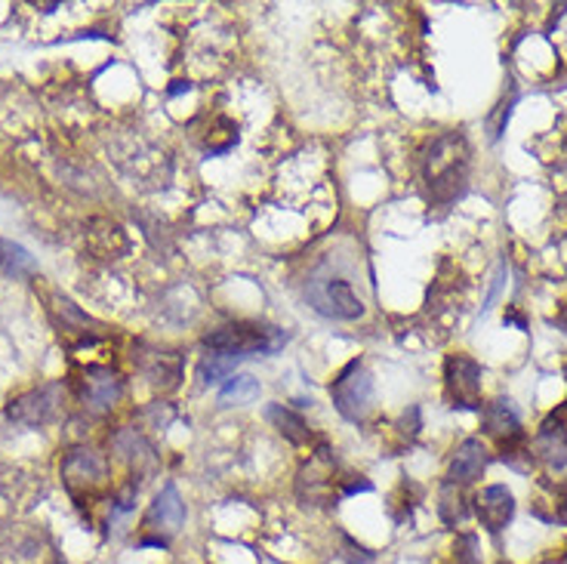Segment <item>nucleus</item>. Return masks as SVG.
<instances>
[{
	"mask_svg": "<svg viewBox=\"0 0 567 564\" xmlns=\"http://www.w3.org/2000/svg\"><path fill=\"white\" fill-rule=\"evenodd\" d=\"M308 306L321 312L325 318H337V322H358L364 315V303L358 300L349 281L342 278H318L308 281L306 287Z\"/></svg>",
	"mask_w": 567,
	"mask_h": 564,
	"instance_id": "obj_7",
	"label": "nucleus"
},
{
	"mask_svg": "<svg viewBox=\"0 0 567 564\" xmlns=\"http://www.w3.org/2000/svg\"><path fill=\"white\" fill-rule=\"evenodd\" d=\"M37 274V259L22 247V244L10 241V238H0V278H32Z\"/></svg>",
	"mask_w": 567,
	"mask_h": 564,
	"instance_id": "obj_17",
	"label": "nucleus"
},
{
	"mask_svg": "<svg viewBox=\"0 0 567 564\" xmlns=\"http://www.w3.org/2000/svg\"><path fill=\"white\" fill-rule=\"evenodd\" d=\"M63 395H66L63 383H44L32 392H22L19 398L7 404V419H13L19 426H47L59 417Z\"/></svg>",
	"mask_w": 567,
	"mask_h": 564,
	"instance_id": "obj_8",
	"label": "nucleus"
},
{
	"mask_svg": "<svg viewBox=\"0 0 567 564\" xmlns=\"http://www.w3.org/2000/svg\"><path fill=\"white\" fill-rule=\"evenodd\" d=\"M502 564H506V562H502Z\"/></svg>",
	"mask_w": 567,
	"mask_h": 564,
	"instance_id": "obj_24",
	"label": "nucleus"
},
{
	"mask_svg": "<svg viewBox=\"0 0 567 564\" xmlns=\"http://www.w3.org/2000/svg\"><path fill=\"white\" fill-rule=\"evenodd\" d=\"M487 448L481 444V438H466L460 448H456V453L451 456V466H447V482L454 484H472L478 482L481 475H485L487 469Z\"/></svg>",
	"mask_w": 567,
	"mask_h": 564,
	"instance_id": "obj_14",
	"label": "nucleus"
},
{
	"mask_svg": "<svg viewBox=\"0 0 567 564\" xmlns=\"http://www.w3.org/2000/svg\"><path fill=\"white\" fill-rule=\"evenodd\" d=\"M124 395V376L112 368H87L81 376V402L90 414H109Z\"/></svg>",
	"mask_w": 567,
	"mask_h": 564,
	"instance_id": "obj_10",
	"label": "nucleus"
},
{
	"mask_svg": "<svg viewBox=\"0 0 567 564\" xmlns=\"http://www.w3.org/2000/svg\"><path fill=\"white\" fill-rule=\"evenodd\" d=\"M287 346V334L260 322H235L216 327L204 337L207 352H226V356H275Z\"/></svg>",
	"mask_w": 567,
	"mask_h": 564,
	"instance_id": "obj_2",
	"label": "nucleus"
},
{
	"mask_svg": "<svg viewBox=\"0 0 567 564\" xmlns=\"http://www.w3.org/2000/svg\"><path fill=\"white\" fill-rule=\"evenodd\" d=\"M182 90H185V93H189V90H192V83L177 81V87H170V97H179V93H182Z\"/></svg>",
	"mask_w": 567,
	"mask_h": 564,
	"instance_id": "obj_21",
	"label": "nucleus"
},
{
	"mask_svg": "<svg viewBox=\"0 0 567 564\" xmlns=\"http://www.w3.org/2000/svg\"><path fill=\"white\" fill-rule=\"evenodd\" d=\"M330 402L340 410V417H345L349 422H361V419L371 417L373 380L361 358L349 361V364L337 373V380L330 383Z\"/></svg>",
	"mask_w": 567,
	"mask_h": 564,
	"instance_id": "obj_4",
	"label": "nucleus"
},
{
	"mask_svg": "<svg viewBox=\"0 0 567 564\" xmlns=\"http://www.w3.org/2000/svg\"><path fill=\"white\" fill-rule=\"evenodd\" d=\"M475 516L481 521V528L490 533H500L512 516H515V497L509 487L502 484H490L478 497H475Z\"/></svg>",
	"mask_w": 567,
	"mask_h": 564,
	"instance_id": "obj_11",
	"label": "nucleus"
},
{
	"mask_svg": "<svg viewBox=\"0 0 567 564\" xmlns=\"http://www.w3.org/2000/svg\"><path fill=\"white\" fill-rule=\"evenodd\" d=\"M63 482L78 506L93 503L109 484V460L93 448H71L63 460Z\"/></svg>",
	"mask_w": 567,
	"mask_h": 564,
	"instance_id": "obj_3",
	"label": "nucleus"
},
{
	"mask_svg": "<svg viewBox=\"0 0 567 564\" xmlns=\"http://www.w3.org/2000/svg\"><path fill=\"white\" fill-rule=\"evenodd\" d=\"M565 521H567V509H565Z\"/></svg>",
	"mask_w": 567,
	"mask_h": 564,
	"instance_id": "obj_23",
	"label": "nucleus"
},
{
	"mask_svg": "<svg viewBox=\"0 0 567 564\" xmlns=\"http://www.w3.org/2000/svg\"><path fill=\"white\" fill-rule=\"evenodd\" d=\"M265 417H269V422L277 429V436L287 438L296 448H303V444L311 441V429L306 426V419L299 417L296 410H291V407H284V404H269Z\"/></svg>",
	"mask_w": 567,
	"mask_h": 564,
	"instance_id": "obj_16",
	"label": "nucleus"
},
{
	"mask_svg": "<svg viewBox=\"0 0 567 564\" xmlns=\"http://www.w3.org/2000/svg\"><path fill=\"white\" fill-rule=\"evenodd\" d=\"M444 386L454 407L475 410L481 404V368L469 356H447L444 361Z\"/></svg>",
	"mask_w": 567,
	"mask_h": 564,
	"instance_id": "obj_9",
	"label": "nucleus"
},
{
	"mask_svg": "<svg viewBox=\"0 0 567 564\" xmlns=\"http://www.w3.org/2000/svg\"><path fill=\"white\" fill-rule=\"evenodd\" d=\"M543 564H567V559H562V562H543Z\"/></svg>",
	"mask_w": 567,
	"mask_h": 564,
	"instance_id": "obj_22",
	"label": "nucleus"
},
{
	"mask_svg": "<svg viewBox=\"0 0 567 564\" xmlns=\"http://www.w3.org/2000/svg\"><path fill=\"white\" fill-rule=\"evenodd\" d=\"M438 516L444 524H460L466 518V497H463V487L454 482L441 484V494H438Z\"/></svg>",
	"mask_w": 567,
	"mask_h": 564,
	"instance_id": "obj_20",
	"label": "nucleus"
},
{
	"mask_svg": "<svg viewBox=\"0 0 567 564\" xmlns=\"http://www.w3.org/2000/svg\"><path fill=\"white\" fill-rule=\"evenodd\" d=\"M182 521H185V503L179 497L177 484H163L161 490H158V497L148 506L146 521H143V533L146 537L139 540V546L163 549L177 537Z\"/></svg>",
	"mask_w": 567,
	"mask_h": 564,
	"instance_id": "obj_5",
	"label": "nucleus"
},
{
	"mask_svg": "<svg viewBox=\"0 0 567 564\" xmlns=\"http://www.w3.org/2000/svg\"><path fill=\"white\" fill-rule=\"evenodd\" d=\"M340 482L342 478H337L333 453L327 451V448H318L315 456L296 475V497L306 506H330V503L340 500V490H337Z\"/></svg>",
	"mask_w": 567,
	"mask_h": 564,
	"instance_id": "obj_6",
	"label": "nucleus"
},
{
	"mask_svg": "<svg viewBox=\"0 0 567 564\" xmlns=\"http://www.w3.org/2000/svg\"><path fill=\"white\" fill-rule=\"evenodd\" d=\"M114 453H121V460H127V466L133 469V482L139 478V484H143L146 475L158 469V453L148 444L146 436L136 429H124L114 436Z\"/></svg>",
	"mask_w": 567,
	"mask_h": 564,
	"instance_id": "obj_13",
	"label": "nucleus"
},
{
	"mask_svg": "<svg viewBox=\"0 0 567 564\" xmlns=\"http://www.w3.org/2000/svg\"><path fill=\"white\" fill-rule=\"evenodd\" d=\"M260 398V380L250 376V373H238L231 376L223 392H219V404L223 407H241V404H250Z\"/></svg>",
	"mask_w": 567,
	"mask_h": 564,
	"instance_id": "obj_18",
	"label": "nucleus"
},
{
	"mask_svg": "<svg viewBox=\"0 0 567 564\" xmlns=\"http://www.w3.org/2000/svg\"><path fill=\"white\" fill-rule=\"evenodd\" d=\"M243 358L238 356H226V352H207V356L201 358V364H197V376H201V383H223V380H231V373L235 368L241 364Z\"/></svg>",
	"mask_w": 567,
	"mask_h": 564,
	"instance_id": "obj_19",
	"label": "nucleus"
},
{
	"mask_svg": "<svg viewBox=\"0 0 567 564\" xmlns=\"http://www.w3.org/2000/svg\"><path fill=\"white\" fill-rule=\"evenodd\" d=\"M139 364V371L155 388H177L182 380V356L163 352V349H151V346H139V352L133 358Z\"/></svg>",
	"mask_w": 567,
	"mask_h": 564,
	"instance_id": "obj_12",
	"label": "nucleus"
},
{
	"mask_svg": "<svg viewBox=\"0 0 567 564\" xmlns=\"http://www.w3.org/2000/svg\"><path fill=\"white\" fill-rule=\"evenodd\" d=\"M485 432L490 438H497L502 444H512L515 438H521V419L515 414V407L509 402H494L485 407Z\"/></svg>",
	"mask_w": 567,
	"mask_h": 564,
	"instance_id": "obj_15",
	"label": "nucleus"
},
{
	"mask_svg": "<svg viewBox=\"0 0 567 564\" xmlns=\"http://www.w3.org/2000/svg\"><path fill=\"white\" fill-rule=\"evenodd\" d=\"M469 167L472 151L463 133L435 136L426 148V158H422V179H426L429 198L435 204H447V201L460 198L469 182Z\"/></svg>",
	"mask_w": 567,
	"mask_h": 564,
	"instance_id": "obj_1",
	"label": "nucleus"
}]
</instances>
